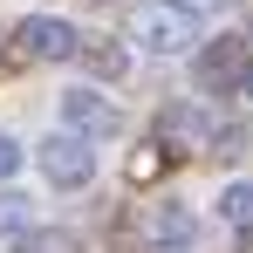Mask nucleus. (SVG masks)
Returning a JSON list of instances; mask_svg holds the SVG:
<instances>
[{
  "label": "nucleus",
  "instance_id": "obj_8",
  "mask_svg": "<svg viewBox=\"0 0 253 253\" xmlns=\"http://www.w3.org/2000/svg\"><path fill=\"white\" fill-rule=\"evenodd\" d=\"M76 55L89 62V76H110V83L130 69V48H124V42H103V35H83V42H76Z\"/></svg>",
  "mask_w": 253,
  "mask_h": 253
},
{
  "label": "nucleus",
  "instance_id": "obj_3",
  "mask_svg": "<svg viewBox=\"0 0 253 253\" xmlns=\"http://www.w3.org/2000/svg\"><path fill=\"white\" fill-rule=\"evenodd\" d=\"M83 42V28H69L62 14H28L21 28H14V48L28 55V62H69Z\"/></svg>",
  "mask_w": 253,
  "mask_h": 253
},
{
  "label": "nucleus",
  "instance_id": "obj_9",
  "mask_svg": "<svg viewBox=\"0 0 253 253\" xmlns=\"http://www.w3.org/2000/svg\"><path fill=\"white\" fill-rule=\"evenodd\" d=\"M219 219H233V226H253V178H233V185L219 192Z\"/></svg>",
  "mask_w": 253,
  "mask_h": 253
},
{
  "label": "nucleus",
  "instance_id": "obj_14",
  "mask_svg": "<svg viewBox=\"0 0 253 253\" xmlns=\"http://www.w3.org/2000/svg\"><path fill=\"white\" fill-rule=\"evenodd\" d=\"M0 226H21V206H14V199L0 206Z\"/></svg>",
  "mask_w": 253,
  "mask_h": 253
},
{
  "label": "nucleus",
  "instance_id": "obj_4",
  "mask_svg": "<svg viewBox=\"0 0 253 253\" xmlns=\"http://www.w3.org/2000/svg\"><path fill=\"white\" fill-rule=\"evenodd\" d=\"M62 124L83 130L89 144H103V137L124 130V117H117V103H110L103 89H62Z\"/></svg>",
  "mask_w": 253,
  "mask_h": 253
},
{
  "label": "nucleus",
  "instance_id": "obj_1",
  "mask_svg": "<svg viewBox=\"0 0 253 253\" xmlns=\"http://www.w3.org/2000/svg\"><path fill=\"white\" fill-rule=\"evenodd\" d=\"M192 35H199V14L185 0H144L130 14V42L144 55H192Z\"/></svg>",
  "mask_w": 253,
  "mask_h": 253
},
{
  "label": "nucleus",
  "instance_id": "obj_6",
  "mask_svg": "<svg viewBox=\"0 0 253 253\" xmlns=\"http://www.w3.org/2000/svg\"><path fill=\"white\" fill-rule=\"evenodd\" d=\"M158 144H185V151L212 144V124H206V110H192V103H171V110H158Z\"/></svg>",
  "mask_w": 253,
  "mask_h": 253
},
{
  "label": "nucleus",
  "instance_id": "obj_7",
  "mask_svg": "<svg viewBox=\"0 0 253 253\" xmlns=\"http://www.w3.org/2000/svg\"><path fill=\"white\" fill-rule=\"evenodd\" d=\"M199 83H240V42L219 35V42L199 48Z\"/></svg>",
  "mask_w": 253,
  "mask_h": 253
},
{
  "label": "nucleus",
  "instance_id": "obj_15",
  "mask_svg": "<svg viewBox=\"0 0 253 253\" xmlns=\"http://www.w3.org/2000/svg\"><path fill=\"white\" fill-rule=\"evenodd\" d=\"M0 253H21V247H0Z\"/></svg>",
  "mask_w": 253,
  "mask_h": 253
},
{
  "label": "nucleus",
  "instance_id": "obj_10",
  "mask_svg": "<svg viewBox=\"0 0 253 253\" xmlns=\"http://www.w3.org/2000/svg\"><path fill=\"white\" fill-rule=\"evenodd\" d=\"M21 253H83V247H76V233H35Z\"/></svg>",
  "mask_w": 253,
  "mask_h": 253
},
{
  "label": "nucleus",
  "instance_id": "obj_11",
  "mask_svg": "<svg viewBox=\"0 0 253 253\" xmlns=\"http://www.w3.org/2000/svg\"><path fill=\"white\" fill-rule=\"evenodd\" d=\"M14 171H21V137H7V130H0V185H7Z\"/></svg>",
  "mask_w": 253,
  "mask_h": 253
},
{
  "label": "nucleus",
  "instance_id": "obj_5",
  "mask_svg": "<svg viewBox=\"0 0 253 253\" xmlns=\"http://www.w3.org/2000/svg\"><path fill=\"white\" fill-rule=\"evenodd\" d=\"M144 233H151L158 253H185L192 247V212L178 206V199H158V206L144 212Z\"/></svg>",
  "mask_w": 253,
  "mask_h": 253
},
{
  "label": "nucleus",
  "instance_id": "obj_12",
  "mask_svg": "<svg viewBox=\"0 0 253 253\" xmlns=\"http://www.w3.org/2000/svg\"><path fill=\"white\" fill-rule=\"evenodd\" d=\"M233 89H240V96L253 103V62H240V83H233Z\"/></svg>",
  "mask_w": 253,
  "mask_h": 253
},
{
  "label": "nucleus",
  "instance_id": "obj_2",
  "mask_svg": "<svg viewBox=\"0 0 253 253\" xmlns=\"http://www.w3.org/2000/svg\"><path fill=\"white\" fill-rule=\"evenodd\" d=\"M42 178L55 185V192H83L89 178H96V151H89L83 130H62V137L42 144Z\"/></svg>",
  "mask_w": 253,
  "mask_h": 253
},
{
  "label": "nucleus",
  "instance_id": "obj_13",
  "mask_svg": "<svg viewBox=\"0 0 253 253\" xmlns=\"http://www.w3.org/2000/svg\"><path fill=\"white\" fill-rule=\"evenodd\" d=\"M185 7H192V14H219L226 0H185Z\"/></svg>",
  "mask_w": 253,
  "mask_h": 253
}]
</instances>
